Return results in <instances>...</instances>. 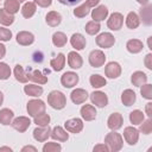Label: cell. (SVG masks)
Instances as JSON below:
<instances>
[{
    "label": "cell",
    "instance_id": "obj_7",
    "mask_svg": "<svg viewBox=\"0 0 152 152\" xmlns=\"http://www.w3.org/2000/svg\"><path fill=\"white\" fill-rule=\"evenodd\" d=\"M61 83L65 88H72L78 83V75L72 71H66L62 75Z\"/></svg>",
    "mask_w": 152,
    "mask_h": 152
},
{
    "label": "cell",
    "instance_id": "obj_53",
    "mask_svg": "<svg viewBox=\"0 0 152 152\" xmlns=\"http://www.w3.org/2000/svg\"><path fill=\"white\" fill-rule=\"evenodd\" d=\"M5 55H6V48H5V45H4V44H1V43H0V59H1V58H4V57H5Z\"/></svg>",
    "mask_w": 152,
    "mask_h": 152
},
{
    "label": "cell",
    "instance_id": "obj_30",
    "mask_svg": "<svg viewBox=\"0 0 152 152\" xmlns=\"http://www.w3.org/2000/svg\"><path fill=\"white\" fill-rule=\"evenodd\" d=\"M36 11H37L36 4L34 2H31V1L25 2V5L21 7V14H23L24 18H27V19L31 18V17H33V14L36 13Z\"/></svg>",
    "mask_w": 152,
    "mask_h": 152
},
{
    "label": "cell",
    "instance_id": "obj_1",
    "mask_svg": "<svg viewBox=\"0 0 152 152\" xmlns=\"http://www.w3.org/2000/svg\"><path fill=\"white\" fill-rule=\"evenodd\" d=\"M104 144L107 145V147L109 148V151L112 152H118L122 148V145H124V140H122V137L116 133V132H110L106 135L104 138Z\"/></svg>",
    "mask_w": 152,
    "mask_h": 152
},
{
    "label": "cell",
    "instance_id": "obj_24",
    "mask_svg": "<svg viewBox=\"0 0 152 152\" xmlns=\"http://www.w3.org/2000/svg\"><path fill=\"white\" fill-rule=\"evenodd\" d=\"M140 18L146 25L152 24V6L151 5H144V7L140 8Z\"/></svg>",
    "mask_w": 152,
    "mask_h": 152
},
{
    "label": "cell",
    "instance_id": "obj_31",
    "mask_svg": "<svg viewBox=\"0 0 152 152\" xmlns=\"http://www.w3.org/2000/svg\"><path fill=\"white\" fill-rule=\"evenodd\" d=\"M14 113L8 108H2L0 110V124L2 125H10L13 120Z\"/></svg>",
    "mask_w": 152,
    "mask_h": 152
},
{
    "label": "cell",
    "instance_id": "obj_46",
    "mask_svg": "<svg viewBox=\"0 0 152 152\" xmlns=\"http://www.w3.org/2000/svg\"><path fill=\"white\" fill-rule=\"evenodd\" d=\"M12 38V32L6 27H0V40L1 42H8Z\"/></svg>",
    "mask_w": 152,
    "mask_h": 152
},
{
    "label": "cell",
    "instance_id": "obj_60",
    "mask_svg": "<svg viewBox=\"0 0 152 152\" xmlns=\"http://www.w3.org/2000/svg\"><path fill=\"white\" fill-rule=\"evenodd\" d=\"M1 1H2V0H0V2H1Z\"/></svg>",
    "mask_w": 152,
    "mask_h": 152
},
{
    "label": "cell",
    "instance_id": "obj_2",
    "mask_svg": "<svg viewBox=\"0 0 152 152\" xmlns=\"http://www.w3.org/2000/svg\"><path fill=\"white\" fill-rule=\"evenodd\" d=\"M48 103L53 108V109H63L66 104V99L65 95L62 91L58 90H52L48 95Z\"/></svg>",
    "mask_w": 152,
    "mask_h": 152
},
{
    "label": "cell",
    "instance_id": "obj_41",
    "mask_svg": "<svg viewBox=\"0 0 152 152\" xmlns=\"http://www.w3.org/2000/svg\"><path fill=\"white\" fill-rule=\"evenodd\" d=\"M33 121H34V124H36L37 126H46V125H49V122H50V115L44 112V113H42V114L34 116V120H33Z\"/></svg>",
    "mask_w": 152,
    "mask_h": 152
},
{
    "label": "cell",
    "instance_id": "obj_20",
    "mask_svg": "<svg viewBox=\"0 0 152 152\" xmlns=\"http://www.w3.org/2000/svg\"><path fill=\"white\" fill-rule=\"evenodd\" d=\"M50 135H51L52 139H55L57 141H66L68 138H69V134L66 133V131H64L61 126H55L51 129Z\"/></svg>",
    "mask_w": 152,
    "mask_h": 152
},
{
    "label": "cell",
    "instance_id": "obj_12",
    "mask_svg": "<svg viewBox=\"0 0 152 152\" xmlns=\"http://www.w3.org/2000/svg\"><path fill=\"white\" fill-rule=\"evenodd\" d=\"M122 124H124V118H122V115L120 113H113V114H110V116L107 120V126L112 131H116V129L121 128L122 127Z\"/></svg>",
    "mask_w": 152,
    "mask_h": 152
},
{
    "label": "cell",
    "instance_id": "obj_45",
    "mask_svg": "<svg viewBox=\"0 0 152 152\" xmlns=\"http://www.w3.org/2000/svg\"><path fill=\"white\" fill-rule=\"evenodd\" d=\"M140 132H142L144 134H150L152 132V120L151 119L144 120L140 124Z\"/></svg>",
    "mask_w": 152,
    "mask_h": 152
},
{
    "label": "cell",
    "instance_id": "obj_26",
    "mask_svg": "<svg viewBox=\"0 0 152 152\" xmlns=\"http://www.w3.org/2000/svg\"><path fill=\"white\" fill-rule=\"evenodd\" d=\"M126 48L131 53H139L142 50L144 44L139 39H129L126 44Z\"/></svg>",
    "mask_w": 152,
    "mask_h": 152
},
{
    "label": "cell",
    "instance_id": "obj_49",
    "mask_svg": "<svg viewBox=\"0 0 152 152\" xmlns=\"http://www.w3.org/2000/svg\"><path fill=\"white\" fill-rule=\"evenodd\" d=\"M145 65L148 70H152V53H147L145 57Z\"/></svg>",
    "mask_w": 152,
    "mask_h": 152
},
{
    "label": "cell",
    "instance_id": "obj_57",
    "mask_svg": "<svg viewBox=\"0 0 152 152\" xmlns=\"http://www.w3.org/2000/svg\"><path fill=\"white\" fill-rule=\"evenodd\" d=\"M2 101H4V95H2V93L0 91V106L2 104Z\"/></svg>",
    "mask_w": 152,
    "mask_h": 152
},
{
    "label": "cell",
    "instance_id": "obj_21",
    "mask_svg": "<svg viewBox=\"0 0 152 152\" xmlns=\"http://www.w3.org/2000/svg\"><path fill=\"white\" fill-rule=\"evenodd\" d=\"M70 44L76 50H83L86 48V38L81 33H74L70 38Z\"/></svg>",
    "mask_w": 152,
    "mask_h": 152
},
{
    "label": "cell",
    "instance_id": "obj_38",
    "mask_svg": "<svg viewBox=\"0 0 152 152\" xmlns=\"http://www.w3.org/2000/svg\"><path fill=\"white\" fill-rule=\"evenodd\" d=\"M144 120H145V116H144V113L141 110L135 109V110L129 113V121L133 125H140Z\"/></svg>",
    "mask_w": 152,
    "mask_h": 152
},
{
    "label": "cell",
    "instance_id": "obj_55",
    "mask_svg": "<svg viewBox=\"0 0 152 152\" xmlns=\"http://www.w3.org/2000/svg\"><path fill=\"white\" fill-rule=\"evenodd\" d=\"M1 151H8V152H12V148L11 147H7V146H2V147H0V152Z\"/></svg>",
    "mask_w": 152,
    "mask_h": 152
},
{
    "label": "cell",
    "instance_id": "obj_32",
    "mask_svg": "<svg viewBox=\"0 0 152 152\" xmlns=\"http://www.w3.org/2000/svg\"><path fill=\"white\" fill-rule=\"evenodd\" d=\"M24 91L25 94L30 95V96H40L43 94V88L40 86H37V84H27L24 87Z\"/></svg>",
    "mask_w": 152,
    "mask_h": 152
},
{
    "label": "cell",
    "instance_id": "obj_18",
    "mask_svg": "<svg viewBox=\"0 0 152 152\" xmlns=\"http://www.w3.org/2000/svg\"><path fill=\"white\" fill-rule=\"evenodd\" d=\"M107 15H108V8L104 5H100L91 11V19L94 21H102L107 18Z\"/></svg>",
    "mask_w": 152,
    "mask_h": 152
},
{
    "label": "cell",
    "instance_id": "obj_25",
    "mask_svg": "<svg viewBox=\"0 0 152 152\" xmlns=\"http://www.w3.org/2000/svg\"><path fill=\"white\" fill-rule=\"evenodd\" d=\"M45 20H46V23H48L49 26L55 27V26H58V25L61 24V21H62V15H61L58 12H56V11H51V12H49V13L46 14Z\"/></svg>",
    "mask_w": 152,
    "mask_h": 152
},
{
    "label": "cell",
    "instance_id": "obj_51",
    "mask_svg": "<svg viewBox=\"0 0 152 152\" xmlns=\"http://www.w3.org/2000/svg\"><path fill=\"white\" fill-rule=\"evenodd\" d=\"M151 107H152V103H151V102H148V103L146 104V107H145V110H146V114L148 115V118H151V116H152V110H151Z\"/></svg>",
    "mask_w": 152,
    "mask_h": 152
},
{
    "label": "cell",
    "instance_id": "obj_52",
    "mask_svg": "<svg viewBox=\"0 0 152 152\" xmlns=\"http://www.w3.org/2000/svg\"><path fill=\"white\" fill-rule=\"evenodd\" d=\"M26 151H32V152H36L37 151V148L34 147V146H24L23 148H21V152H26Z\"/></svg>",
    "mask_w": 152,
    "mask_h": 152
},
{
    "label": "cell",
    "instance_id": "obj_48",
    "mask_svg": "<svg viewBox=\"0 0 152 152\" xmlns=\"http://www.w3.org/2000/svg\"><path fill=\"white\" fill-rule=\"evenodd\" d=\"M34 4L40 7H48L52 4V0H34Z\"/></svg>",
    "mask_w": 152,
    "mask_h": 152
},
{
    "label": "cell",
    "instance_id": "obj_58",
    "mask_svg": "<svg viewBox=\"0 0 152 152\" xmlns=\"http://www.w3.org/2000/svg\"><path fill=\"white\" fill-rule=\"evenodd\" d=\"M148 48H150V49H152V48H151V37L148 38Z\"/></svg>",
    "mask_w": 152,
    "mask_h": 152
},
{
    "label": "cell",
    "instance_id": "obj_56",
    "mask_svg": "<svg viewBox=\"0 0 152 152\" xmlns=\"http://www.w3.org/2000/svg\"><path fill=\"white\" fill-rule=\"evenodd\" d=\"M137 1H138L140 5H142V6H144V5H147L150 0H137Z\"/></svg>",
    "mask_w": 152,
    "mask_h": 152
},
{
    "label": "cell",
    "instance_id": "obj_35",
    "mask_svg": "<svg viewBox=\"0 0 152 152\" xmlns=\"http://www.w3.org/2000/svg\"><path fill=\"white\" fill-rule=\"evenodd\" d=\"M13 72H14L15 80L19 81L20 83H26V82L28 81V78H27V74L24 71V69H23V66H21L20 64H17V65L14 66Z\"/></svg>",
    "mask_w": 152,
    "mask_h": 152
},
{
    "label": "cell",
    "instance_id": "obj_43",
    "mask_svg": "<svg viewBox=\"0 0 152 152\" xmlns=\"http://www.w3.org/2000/svg\"><path fill=\"white\" fill-rule=\"evenodd\" d=\"M11 76V68L4 63L0 62V80H7Z\"/></svg>",
    "mask_w": 152,
    "mask_h": 152
},
{
    "label": "cell",
    "instance_id": "obj_42",
    "mask_svg": "<svg viewBox=\"0 0 152 152\" xmlns=\"http://www.w3.org/2000/svg\"><path fill=\"white\" fill-rule=\"evenodd\" d=\"M141 88H140V94H141V96L144 97V99H146V100H152V84H147V83H145V84H142V86H140Z\"/></svg>",
    "mask_w": 152,
    "mask_h": 152
},
{
    "label": "cell",
    "instance_id": "obj_33",
    "mask_svg": "<svg viewBox=\"0 0 152 152\" xmlns=\"http://www.w3.org/2000/svg\"><path fill=\"white\" fill-rule=\"evenodd\" d=\"M14 21V15L8 13L5 8H0V24L4 26L12 25Z\"/></svg>",
    "mask_w": 152,
    "mask_h": 152
},
{
    "label": "cell",
    "instance_id": "obj_11",
    "mask_svg": "<svg viewBox=\"0 0 152 152\" xmlns=\"http://www.w3.org/2000/svg\"><path fill=\"white\" fill-rule=\"evenodd\" d=\"M64 127L68 132L70 133H80L82 129H83V122L81 119L78 118H74V119H70V120H66L65 124H64Z\"/></svg>",
    "mask_w": 152,
    "mask_h": 152
},
{
    "label": "cell",
    "instance_id": "obj_14",
    "mask_svg": "<svg viewBox=\"0 0 152 152\" xmlns=\"http://www.w3.org/2000/svg\"><path fill=\"white\" fill-rule=\"evenodd\" d=\"M104 74L109 78H118L121 75V66L116 62H109L104 68Z\"/></svg>",
    "mask_w": 152,
    "mask_h": 152
},
{
    "label": "cell",
    "instance_id": "obj_6",
    "mask_svg": "<svg viewBox=\"0 0 152 152\" xmlns=\"http://www.w3.org/2000/svg\"><path fill=\"white\" fill-rule=\"evenodd\" d=\"M124 24V15L119 12H114L113 14H110L109 19L107 20V26L113 30V31H118L122 27Z\"/></svg>",
    "mask_w": 152,
    "mask_h": 152
},
{
    "label": "cell",
    "instance_id": "obj_36",
    "mask_svg": "<svg viewBox=\"0 0 152 152\" xmlns=\"http://www.w3.org/2000/svg\"><path fill=\"white\" fill-rule=\"evenodd\" d=\"M19 1H17V0H5V2H4V8L8 12V13H11V14H15L17 12H19V8H20V6H19Z\"/></svg>",
    "mask_w": 152,
    "mask_h": 152
},
{
    "label": "cell",
    "instance_id": "obj_47",
    "mask_svg": "<svg viewBox=\"0 0 152 152\" xmlns=\"http://www.w3.org/2000/svg\"><path fill=\"white\" fill-rule=\"evenodd\" d=\"M93 151H94V152H99V151H101V152H108V151H109V148L107 147V145H106V144H99V145L94 146Z\"/></svg>",
    "mask_w": 152,
    "mask_h": 152
},
{
    "label": "cell",
    "instance_id": "obj_44",
    "mask_svg": "<svg viewBox=\"0 0 152 152\" xmlns=\"http://www.w3.org/2000/svg\"><path fill=\"white\" fill-rule=\"evenodd\" d=\"M62 146L57 142H46L43 146V152H59Z\"/></svg>",
    "mask_w": 152,
    "mask_h": 152
},
{
    "label": "cell",
    "instance_id": "obj_19",
    "mask_svg": "<svg viewBox=\"0 0 152 152\" xmlns=\"http://www.w3.org/2000/svg\"><path fill=\"white\" fill-rule=\"evenodd\" d=\"M81 116L86 120V121H91L96 118V109L94 106L91 104H84L81 108Z\"/></svg>",
    "mask_w": 152,
    "mask_h": 152
},
{
    "label": "cell",
    "instance_id": "obj_37",
    "mask_svg": "<svg viewBox=\"0 0 152 152\" xmlns=\"http://www.w3.org/2000/svg\"><path fill=\"white\" fill-rule=\"evenodd\" d=\"M89 82H90L91 87H94V88H101V87H104L106 83H107L106 78L102 77L101 75H97V74L91 75L90 78H89Z\"/></svg>",
    "mask_w": 152,
    "mask_h": 152
},
{
    "label": "cell",
    "instance_id": "obj_10",
    "mask_svg": "<svg viewBox=\"0 0 152 152\" xmlns=\"http://www.w3.org/2000/svg\"><path fill=\"white\" fill-rule=\"evenodd\" d=\"M90 100H91V103L100 107V108H103L107 106L108 103V97L107 95L103 93V91H93L90 94Z\"/></svg>",
    "mask_w": 152,
    "mask_h": 152
},
{
    "label": "cell",
    "instance_id": "obj_28",
    "mask_svg": "<svg viewBox=\"0 0 152 152\" xmlns=\"http://www.w3.org/2000/svg\"><path fill=\"white\" fill-rule=\"evenodd\" d=\"M65 64V56L63 53H58L53 59L50 61V65L55 71H61Z\"/></svg>",
    "mask_w": 152,
    "mask_h": 152
},
{
    "label": "cell",
    "instance_id": "obj_16",
    "mask_svg": "<svg viewBox=\"0 0 152 152\" xmlns=\"http://www.w3.org/2000/svg\"><path fill=\"white\" fill-rule=\"evenodd\" d=\"M70 97H71V101L76 104H81L83 103L87 99H88V93L87 90L82 89V88H76L75 90H72V93L70 94Z\"/></svg>",
    "mask_w": 152,
    "mask_h": 152
},
{
    "label": "cell",
    "instance_id": "obj_15",
    "mask_svg": "<svg viewBox=\"0 0 152 152\" xmlns=\"http://www.w3.org/2000/svg\"><path fill=\"white\" fill-rule=\"evenodd\" d=\"M33 42H34V36L28 31H20L17 34V43L23 46L31 45Z\"/></svg>",
    "mask_w": 152,
    "mask_h": 152
},
{
    "label": "cell",
    "instance_id": "obj_39",
    "mask_svg": "<svg viewBox=\"0 0 152 152\" xmlns=\"http://www.w3.org/2000/svg\"><path fill=\"white\" fill-rule=\"evenodd\" d=\"M89 12H90V6L87 2H84L74 10V15L77 18H84Z\"/></svg>",
    "mask_w": 152,
    "mask_h": 152
},
{
    "label": "cell",
    "instance_id": "obj_27",
    "mask_svg": "<svg viewBox=\"0 0 152 152\" xmlns=\"http://www.w3.org/2000/svg\"><path fill=\"white\" fill-rule=\"evenodd\" d=\"M131 82L133 83V86L135 87H140L142 84H145L147 82V76L145 72L142 71H135L132 74V77H131Z\"/></svg>",
    "mask_w": 152,
    "mask_h": 152
},
{
    "label": "cell",
    "instance_id": "obj_54",
    "mask_svg": "<svg viewBox=\"0 0 152 152\" xmlns=\"http://www.w3.org/2000/svg\"><path fill=\"white\" fill-rule=\"evenodd\" d=\"M100 2V0H87V4L90 6V7H94L95 5H97Z\"/></svg>",
    "mask_w": 152,
    "mask_h": 152
},
{
    "label": "cell",
    "instance_id": "obj_50",
    "mask_svg": "<svg viewBox=\"0 0 152 152\" xmlns=\"http://www.w3.org/2000/svg\"><path fill=\"white\" fill-rule=\"evenodd\" d=\"M61 4H63V5H66V6H74V5H76V4H78L80 1H82V0H58Z\"/></svg>",
    "mask_w": 152,
    "mask_h": 152
},
{
    "label": "cell",
    "instance_id": "obj_22",
    "mask_svg": "<svg viewBox=\"0 0 152 152\" xmlns=\"http://www.w3.org/2000/svg\"><path fill=\"white\" fill-rule=\"evenodd\" d=\"M27 78L38 83V84H45L48 82V77L43 75L39 70H31L27 72Z\"/></svg>",
    "mask_w": 152,
    "mask_h": 152
},
{
    "label": "cell",
    "instance_id": "obj_23",
    "mask_svg": "<svg viewBox=\"0 0 152 152\" xmlns=\"http://www.w3.org/2000/svg\"><path fill=\"white\" fill-rule=\"evenodd\" d=\"M135 100H137V95H135V93H134L132 89H126V90H124V93L121 94V101H122V103H124L125 106H127V107L132 106V104L135 102Z\"/></svg>",
    "mask_w": 152,
    "mask_h": 152
},
{
    "label": "cell",
    "instance_id": "obj_34",
    "mask_svg": "<svg viewBox=\"0 0 152 152\" xmlns=\"http://www.w3.org/2000/svg\"><path fill=\"white\" fill-rule=\"evenodd\" d=\"M66 42H68V38H66V36L63 32H56V33H53V36H52V43H53L55 46L63 48L66 44Z\"/></svg>",
    "mask_w": 152,
    "mask_h": 152
},
{
    "label": "cell",
    "instance_id": "obj_13",
    "mask_svg": "<svg viewBox=\"0 0 152 152\" xmlns=\"http://www.w3.org/2000/svg\"><path fill=\"white\" fill-rule=\"evenodd\" d=\"M50 133H51V128L49 127V125L46 126H39L37 128H34L33 131V138L37 140V141H45L48 140V138L50 137Z\"/></svg>",
    "mask_w": 152,
    "mask_h": 152
},
{
    "label": "cell",
    "instance_id": "obj_9",
    "mask_svg": "<svg viewBox=\"0 0 152 152\" xmlns=\"http://www.w3.org/2000/svg\"><path fill=\"white\" fill-rule=\"evenodd\" d=\"M124 138L128 145H135L139 139V131L132 126H128L124 129Z\"/></svg>",
    "mask_w": 152,
    "mask_h": 152
},
{
    "label": "cell",
    "instance_id": "obj_4",
    "mask_svg": "<svg viewBox=\"0 0 152 152\" xmlns=\"http://www.w3.org/2000/svg\"><path fill=\"white\" fill-rule=\"evenodd\" d=\"M115 43V38L112 33L109 32H103V33H100L97 37H96V44L100 46V48H103V49H108V48H112Z\"/></svg>",
    "mask_w": 152,
    "mask_h": 152
},
{
    "label": "cell",
    "instance_id": "obj_29",
    "mask_svg": "<svg viewBox=\"0 0 152 152\" xmlns=\"http://www.w3.org/2000/svg\"><path fill=\"white\" fill-rule=\"evenodd\" d=\"M139 24H140V18L138 17V14L135 12H129L127 14V17H126V25H127V27L134 30V28H137L139 26Z\"/></svg>",
    "mask_w": 152,
    "mask_h": 152
},
{
    "label": "cell",
    "instance_id": "obj_3",
    "mask_svg": "<svg viewBox=\"0 0 152 152\" xmlns=\"http://www.w3.org/2000/svg\"><path fill=\"white\" fill-rule=\"evenodd\" d=\"M45 108H46V106H45L44 101H42V100H31V101L27 102V106H26L28 115L33 116V118L44 113Z\"/></svg>",
    "mask_w": 152,
    "mask_h": 152
},
{
    "label": "cell",
    "instance_id": "obj_40",
    "mask_svg": "<svg viewBox=\"0 0 152 152\" xmlns=\"http://www.w3.org/2000/svg\"><path fill=\"white\" fill-rule=\"evenodd\" d=\"M100 28H101V26H100V24H99V21H94V20H91V21H88L87 24H86V27H84V30H86V32L88 33V34H96L99 31H100Z\"/></svg>",
    "mask_w": 152,
    "mask_h": 152
},
{
    "label": "cell",
    "instance_id": "obj_59",
    "mask_svg": "<svg viewBox=\"0 0 152 152\" xmlns=\"http://www.w3.org/2000/svg\"><path fill=\"white\" fill-rule=\"evenodd\" d=\"M17 1H19V2H24L25 0H17Z\"/></svg>",
    "mask_w": 152,
    "mask_h": 152
},
{
    "label": "cell",
    "instance_id": "obj_17",
    "mask_svg": "<svg viewBox=\"0 0 152 152\" xmlns=\"http://www.w3.org/2000/svg\"><path fill=\"white\" fill-rule=\"evenodd\" d=\"M68 64L71 69H80L83 64V59L76 51H70L68 53Z\"/></svg>",
    "mask_w": 152,
    "mask_h": 152
},
{
    "label": "cell",
    "instance_id": "obj_5",
    "mask_svg": "<svg viewBox=\"0 0 152 152\" xmlns=\"http://www.w3.org/2000/svg\"><path fill=\"white\" fill-rule=\"evenodd\" d=\"M106 56L101 50H93L89 53V64L94 68H100L104 64Z\"/></svg>",
    "mask_w": 152,
    "mask_h": 152
},
{
    "label": "cell",
    "instance_id": "obj_8",
    "mask_svg": "<svg viewBox=\"0 0 152 152\" xmlns=\"http://www.w3.org/2000/svg\"><path fill=\"white\" fill-rule=\"evenodd\" d=\"M11 125H12V127H13L15 131L23 133V132H25V131L30 127L31 121H30V119H28L27 116H18V118H15V119L11 122Z\"/></svg>",
    "mask_w": 152,
    "mask_h": 152
}]
</instances>
